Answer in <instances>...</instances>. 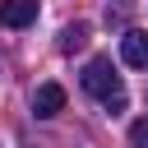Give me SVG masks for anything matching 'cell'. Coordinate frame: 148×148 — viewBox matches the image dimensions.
I'll list each match as a JSON object with an SVG mask.
<instances>
[{"label":"cell","instance_id":"1","mask_svg":"<svg viewBox=\"0 0 148 148\" xmlns=\"http://www.w3.org/2000/svg\"><path fill=\"white\" fill-rule=\"evenodd\" d=\"M83 92H92L106 111H125V83H120L116 65L106 56H97V60L83 65Z\"/></svg>","mask_w":148,"mask_h":148},{"label":"cell","instance_id":"5","mask_svg":"<svg viewBox=\"0 0 148 148\" xmlns=\"http://www.w3.org/2000/svg\"><path fill=\"white\" fill-rule=\"evenodd\" d=\"M83 42H88V28H83V23H69V28L60 32V51H79Z\"/></svg>","mask_w":148,"mask_h":148},{"label":"cell","instance_id":"3","mask_svg":"<svg viewBox=\"0 0 148 148\" xmlns=\"http://www.w3.org/2000/svg\"><path fill=\"white\" fill-rule=\"evenodd\" d=\"M32 111H37L42 120L60 116V111H65V88H60V83H42V88L32 92Z\"/></svg>","mask_w":148,"mask_h":148},{"label":"cell","instance_id":"2","mask_svg":"<svg viewBox=\"0 0 148 148\" xmlns=\"http://www.w3.org/2000/svg\"><path fill=\"white\" fill-rule=\"evenodd\" d=\"M120 60H125L130 69H148V32L130 28V32L120 37Z\"/></svg>","mask_w":148,"mask_h":148},{"label":"cell","instance_id":"6","mask_svg":"<svg viewBox=\"0 0 148 148\" xmlns=\"http://www.w3.org/2000/svg\"><path fill=\"white\" fill-rule=\"evenodd\" d=\"M130 143H134V148H148V116H139V120L130 125Z\"/></svg>","mask_w":148,"mask_h":148},{"label":"cell","instance_id":"4","mask_svg":"<svg viewBox=\"0 0 148 148\" xmlns=\"http://www.w3.org/2000/svg\"><path fill=\"white\" fill-rule=\"evenodd\" d=\"M0 23H5V28H28V23H37V0H0Z\"/></svg>","mask_w":148,"mask_h":148}]
</instances>
